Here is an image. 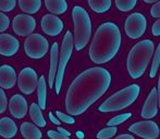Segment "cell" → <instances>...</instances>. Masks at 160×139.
<instances>
[{"instance_id":"obj_1","label":"cell","mask_w":160,"mask_h":139,"mask_svg":"<svg viewBox=\"0 0 160 139\" xmlns=\"http://www.w3.org/2000/svg\"><path fill=\"white\" fill-rule=\"evenodd\" d=\"M111 74L103 68L85 70L72 82L65 95V110L69 115L83 114L109 89Z\"/></svg>"},{"instance_id":"obj_2","label":"cell","mask_w":160,"mask_h":139,"mask_svg":"<svg viewBox=\"0 0 160 139\" xmlns=\"http://www.w3.org/2000/svg\"><path fill=\"white\" fill-rule=\"evenodd\" d=\"M120 28L112 22L102 23L97 28L89 47V58L96 64H105L112 60L121 47Z\"/></svg>"},{"instance_id":"obj_3","label":"cell","mask_w":160,"mask_h":139,"mask_svg":"<svg viewBox=\"0 0 160 139\" xmlns=\"http://www.w3.org/2000/svg\"><path fill=\"white\" fill-rule=\"evenodd\" d=\"M154 51L155 45L150 39L142 40L131 49L127 61L128 72L131 78L137 79L145 73Z\"/></svg>"},{"instance_id":"obj_4","label":"cell","mask_w":160,"mask_h":139,"mask_svg":"<svg viewBox=\"0 0 160 139\" xmlns=\"http://www.w3.org/2000/svg\"><path fill=\"white\" fill-rule=\"evenodd\" d=\"M74 23L73 46L76 51H81L87 46L92 35V22L89 14L83 7L74 6L72 10Z\"/></svg>"},{"instance_id":"obj_5","label":"cell","mask_w":160,"mask_h":139,"mask_svg":"<svg viewBox=\"0 0 160 139\" xmlns=\"http://www.w3.org/2000/svg\"><path fill=\"white\" fill-rule=\"evenodd\" d=\"M139 93H141V87L137 84H132L125 88L121 89L120 91L113 93L110 96L98 110L102 113H108V112H116L123 110L125 108L130 107L136 99L138 98Z\"/></svg>"},{"instance_id":"obj_6","label":"cell","mask_w":160,"mask_h":139,"mask_svg":"<svg viewBox=\"0 0 160 139\" xmlns=\"http://www.w3.org/2000/svg\"><path fill=\"white\" fill-rule=\"evenodd\" d=\"M72 51H73V35L71 34L70 31H67L63 40H62L61 50L59 52V62H58V70L55 78V88L56 93L59 95L61 90L62 80H63L64 70L68 65L70 58H71Z\"/></svg>"},{"instance_id":"obj_7","label":"cell","mask_w":160,"mask_h":139,"mask_svg":"<svg viewBox=\"0 0 160 139\" xmlns=\"http://www.w3.org/2000/svg\"><path fill=\"white\" fill-rule=\"evenodd\" d=\"M49 49L48 40L40 34H31L24 41V50L31 59H42Z\"/></svg>"},{"instance_id":"obj_8","label":"cell","mask_w":160,"mask_h":139,"mask_svg":"<svg viewBox=\"0 0 160 139\" xmlns=\"http://www.w3.org/2000/svg\"><path fill=\"white\" fill-rule=\"evenodd\" d=\"M147 21L142 13L134 12L128 17L124 24V31L131 39H137L146 32Z\"/></svg>"},{"instance_id":"obj_9","label":"cell","mask_w":160,"mask_h":139,"mask_svg":"<svg viewBox=\"0 0 160 139\" xmlns=\"http://www.w3.org/2000/svg\"><path fill=\"white\" fill-rule=\"evenodd\" d=\"M128 131L144 139H157L160 134L159 126L157 125V123L152 122V121L134 123L128 127Z\"/></svg>"},{"instance_id":"obj_10","label":"cell","mask_w":160,"mask_h":139,"mask_svg":"<svg viewBox=\"0 0 160 139\" xmlns=\"http://www.w3.org/2000/svg\"><path fill=\"white\" fill-rule=\"evenodd\" d=\"M38 77L36 71L32 68H24L18 77V85L20 90L25 95H32L37 87Z\"/></svg>"},{"instance_id":"obj_11","label":"cell","mask_w":160,"mask_h":139,"mask_svg":"<svg viewBox=\"0 0 160 139\" xmlns=\"http://www.w3.org/2000/svg\"><path fill=\"white\" fill-rule=\"evenodd\" d=\"M13 32L19 36H30L36 28V20L32 15L17 14L12 21Z\"/></svg>"},{"instance_id":"obj_12","label":"cell","mask_w":160,"mask_h":139,"mask_svg":"<svg viewBox=\"0 0 160 139\" xmlns=\"http://www.w3.org/2000/svg\"><path fill=\"white\" fill-rule=\"evenodd\" d=\"M40 25H42V32L49 36L60 35L64 28V24L62 20L53 14H45L42 17Z\"/></svg>"},{"instance_id":"obj_13","label":"cell","mask_w":160,"mask_h":139,"mask_svg":"<svg viewBox=\"0 0 160 139\" xmlns=\"http://www.w3.org/2000/svg\"><path fill=\"white\" fill-rule=\"evenodd\" d=\"M20 41L10 34H0V55L3 57H12L19 51Z\"/></svg>"},{"instance_id":"obj_14","label":"cell","mask_w":160,"mask_h":139,"mask_svg":"<svg viewBox=\"0 0 160 139\" xmlns=\"http://www.w3.org/2000/svg\"><path fill=\"white\" fill-rule=\"evenodd\" d=\"M8 105L11 115L14 116L15 118H23L28 114V100L19 93L13 95L10 98Z\"/></svg>"},{"instance_id":"obj_15","label":"cell","mask_w":160,"mask_h":139,"mask_svg":"<svg viewBox=\"0 0 160 139\" xmlns=\"http://www.w3.org/2000/svg\"><path fill=\"white\" fill-rule=\"evenodd\" d=\"M158 113V97H157V89L152 88L148 95L145 104L142 110V117L143 118H152Z\"/></svg>"},{"instance_id":"obj_16","label":"cell","mask_w":160,"mask_h":139,"mask_svg":"<svg viewBox=\"0 0 160 139\" xmlns=\"http://www.w3.org/2000/svg\"><path fill=\"white\" fill-rule=\"evenodd\" d=\"M17 72L9 64L0 66V88L11 89L17 83Z\"/></svg>"},{"instance_id":"obj_17","label":"cell","mask_w":160,"mask_h":139,"mask_svg":"<svg viewBox=\"0 0 160 139\" xmlns=\"http://www.w3.org/2000/svg\"><path fill=\"white\" fill-rule=\"evenodd\" d=\"M58 62H59V45L58 42H53L52 47L50 49V70H49V87L53 88V84H55V78L56 74H57L58 70Z\"/></svg>"},{"instance_id":"obj_18","label":"cell","mask_w":160,"mask_h":139,"mask_svg":"<svg viewBox=\"0 0 160 139\" xmlns=\"http://www.w3.org/2000/svg\"><path fill=\"white\" fill-rule=\"evenodd\" d=\"M18 133V126L10 117L0 118V136L4 139H11L15 137Z\"/></svg>"},{"instance_id":"obj_19","label":"cell","mask_w":160,"mask_h":139,"mask_svg":"<svg viewBox=\"0 0 160 139\" xmlns=\"http://www.w3.org/2000/svg\"><path fill=\"white\" fill-rule=\"evenodd\" d=\"M20 131H21L22 136L25 139H42V132L38 129V127H36V125L30 122L22 123Z\"/></svg>"},{"instance_id":"obj_20","label":"cell","mask_w":160,"mask_h":139,"mask_svg":"<svg viewBox=\"0 0 160 139\" xmlns=\"http://www.w3.org/2000/svg\"><path fill=\"white\" fill-rule=\"evenodd\" d=\"M37 98H38V107L40 110L46 109L47 103V84L45 75H42L38 78L37 83Z\"/></svg>"},{"instance_id":"obj_21","label":"cell","mask_w":160,"mask_h":139,"mask_svg":"<svg viewBox=\"0 0 160 139\" xmlns=\"http://www.w3.org/2000/svg\"><path fill=\"white\" fill-rule=\"evenodd\" d=\"M46 8L55 14H63L68 10V2L65 0H45Z\"/></svg>"},{"instance_id":"obj_22","label":"cell","mask_w":160,"mask_h":139,"mask_svg":"<svg viewBox=\"0 0 160 139\" xmlns=\"http://www.w3.org/2000/svg\"><path fill=\"white\" fill-rule=\"evenodd\" d=\"M17 3L19 4L20 9L28 15L37 13L42 7L40 0H19V2H17Z\"/></svg>"},{"instance_id":"obj_23","label":"cell","mask_w":160,"mask_h":139,"mask_svg":"<svg viewBox=\"0 0 160 139\" xmlns=\"http://www.w3.org/2000/svg\"><path fill=\"white\" fill-rule=\"evenodd\" d=\"M30 116L32 118V121L37 125L38 127H45L46 126V120H45L44 115L42 113V110L38 107L37 103H32L30 107Z\"/></svg>"},{"instance_id":"obj_24","label":"cell","mask_w":160,"mask_h":139,"mask_svg":"<svg viewBox=\"0 0 160 139\" xmlns=\"http://www.w3.org/2000/svg\"><path fill=\"white\" fill-rule=\"evenodd\" d=\"M111 4L110 0H88L89 8L97 13L107 12L111 8Z\"/></svg>"},{"instance_id":"obj_25","label":"cell","mask_w":160,"mask_h":139,"mask_svg":"<svg viewBox=\"0 0 160 139\" xmlns=\"http://www.w3.org/2000/svg\"><path fill=\"white\" fill-rule=\"evenodd\" d=\"M137 4L136 0H116V6L122 12H128L134 9V7Z\"/></svg>"},{"instance_id":"obj_26","label":"cell","mask_w":160,"mask_h":139,"mask_svg":"<svg viewBox=\"0 0 160 139\" xmlns=\"http://www.w3.org/2000/svg\"><path fill=\"white\" fill-rule=\"evenodd\" d=\"M131 116H132V113H123V114H120V115L114 116V117H112L111 120L107 123L108 127H117L118 125L122 124V123H124L127 120H128Z\"/></svg>"},{"instance_id":"obj_27","label":"cell","mask_w":160,"mask_h":139,"mask_svg":"<svg viewBox=\"0 0 160 139\" xmlns=\"http://www.w3.org/2000/svg\"><path fill=\"white\" fill-rule=\"evenodd\" d=\"M159 66H160V44L156 49V52H155V55H154V61H152V69H150V72H149V76L152 78H154L155 76H156Z\"/></svg>"},{"instance_id":"obj_28","label":"cell","mask_w":160,"mask_h":139,"mask_svg":"<svg viewBox=\"0 0 160 139\" xmlns=\"http://www.w3.org/2000/svg\"><path fill=\"white\" fill-rule=\"evenodd\" d=\"M118 132L117 127H107V128H103L97 134V138L98 139H110L112 138Z\"/></svg>"},{"instance_id":"obj_29","label":"cell","mask_w":160,"mask_h":139,"mask_svg":"<svg viewBox=\"0 0 160 139\" xmlns=\"http://www.w3.org/2000/svg\"><path fill=\"white\" fill-rule=\"evenodd\" d=\"M15 6V0H0V12H11Z\"/></svg>"},{"instance_id":"obj_30","label":"cell","mask_w":160,"mask_h":139,"mask_svg":"<svg viewBox=\"0 0 160 139\" xmlns=\"http://www.w3.org/2000/svg\"><path fill=\"white\" fill-rule=\"evenodd\" d=\"M9 26H10V19L4 13L0 12V33L7 31Z\"/></svg>"},{"instance_id":"obj_31","label":"cell","mask_w":160,"mask_h":139,"mask_svg":"<svg viewBox=\"0 0 160 139\" xmlns=\"http://www.w3.org/2000/svg\"><path fill=\"white\" fill-rule=\"evenodd\" d=\"M58 116V120L61 121V122H64L67 124H74L75 123V120L73 118V116L69 115V114H65V113H62L61 111H57L56 112Z\"/></svg>"},{"instance_id":"obj_32","label":"cell","mask_w":160,"mask_h":139,"mask_svg":"<svg viewBox=\"0 0 160 139\" xmlns=\"http://www.w3.org/2000/svg\"><path fill=\"white\" fill-rule=\"evenodd\" d=\"M8 107V99H7V95L3 91V89L0 88V114L4 113Z\"/></svg>"},{"instance_id":"obj_33","label":"cell","mask_w":160,"mask_h":139,"mask_svg":"<svg viewBox=\"0 0 160 139\" xmlns=\"http://www.w3.org/2000/svg\"><path fill=\"white\" fill-rule=\"evenodd\" d=\"M150 14L152 17H156V19H160V1L154 3V6L150 8Z\"/></svg>"},{"instance_id":"obj_34","label":"cell","mask_w":160,"mask_h":139,"mask_svg":"<svg viewBox=\"0 0 160 139\" xmlns=\"http://www.w3.org/2000/svg\"><path fill=\"white\" fill-rule=\"evenodd\" d=\"M47 136L50 139H70L69 137H65V136L59 134L57 131H48L47 132Z\"/></svg>"},{"instance_id":"obj_35","label":"cell","mask_w":160,"mask_h":139,"mask_svg":"<svg viewBox=\"0 0 160 139\" xmlns=\"http://www.w3.org/2000/svg\"><path fill=\"white\" fill-rule=\"evenodd\" d=\"M152 32L154 36H160V19L152 24Z\"/></svg>"},{"instance_id":"obj_36","label":"cell","mask_w":160,"mask_h":139,"mask_svg":"<svg viewBox=\"0 0 160 139\" xmlns=\"http://www.w3.org/2000/svg\"><path fill=\"white\" fill-rule=\"evenodd\" d=\"M57 132H58L59 134H61V135L65 136V137H69V138H70V136H71V133H70V132H68L67 129L62 128V127H58V128H57Z\"/></svg>"},{"instance_id":"obj_37","label":"cell","mask_w":160,"mask_h":139,"mask_svg":"<svg viewBox=\"0 0 160 139\" xmlns=\"http://www.w3.org/2000/svg\"><path fill=\"white\" fill-rule=\"evenodd\" d=\"M49 118H50V121H51V122H52V124L58 125V126H59V125H60V123H61L59 120H58L57 117H55V116H53V114L51 113V112H50V113H49Z\"/></svg>"},{"instance_id":"obj_38","label":"cell","mask_w":160,"mask_h":139,"mask_svg":"<svg viewBox=\"0 0 160 139\" xmlns=\"http://www.w3.org/2000/svg\"><path fill=\"white\" fill-rule=\"evenodd\" d=\"M114 139H135L134 136L130 135V134H122V135H119L118 137H116Z\"/></svg>"},{"instance_id":"obj_39","label":"cell","mask_w":160,"mask_h":139,"mask_svg":"<svg viewBox=\"0 0 160 139\" xmlns=\"http://www.w3.org/2000/svg\"><path fill=\"white\" fill-rule=\"evenodd\" d=\"M157 97H158V105L160 108V76H159V82H158V88H157Z\"/></svg>"},{"instance_id":"obj_40","label":"cell","mask_w":160,"mask_h":139,"mask_svg":"<svg viewBox=\"0 0 160 139\" xmlns=\"http://www.w3.org/2000/svg\"><path fill=\"white\" fill-rule=\"evenodd\" d=\"M76 136H78V137L80 138V139H83V138H84V134L81 133V132H78V133H76Z\"/></svg>"},{"instance_id":"obj_41","label":"cell","mask_w":160,"mask_h":139,"mask_svg":"<svg viewBox=\"0 0 160 139\" xmlns=\"http://www.w3.org/2000/svg\"><path fill=\"white\" fill-rule=\"evenodd\" d=\"M144 3H156L155 0H144Z\"/></svg>"}]
</instances>
